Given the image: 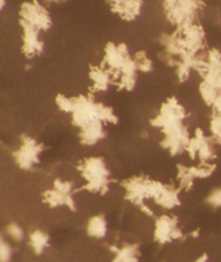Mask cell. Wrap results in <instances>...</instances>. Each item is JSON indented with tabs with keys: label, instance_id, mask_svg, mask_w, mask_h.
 Returning a JSON list of instances; mask_svg holds the SVG:
<instances>
[{
	"label": "cell",
	"instance_id": "cell-2",
	"mask_svg": "<svg viewBox=\"0 0 221 262\" xmlns=\"http://www.w3.org/2000/svg\"><path fill=\"white\" fill-rule=\"evenodd\" d=\"M116 262H136L137 259V252H136V248H124V249L118 250L116 252Z\"/></svg>",
	"mask_w": 221,
	"mask_h": 262
},
{
	"label": "cell",
	"instance_id": "cell-6",
	"mask_svg": "<svg viewBox=\"0 0 221 262\" xmlns=\"http://www.w3.org/2000/svg\"><path fill=\"white\" fill-rule=\"evenodd\" d=\"M9 233H11L12 237L18 238V240H21V238H23V230H21L19 227L12 226L11 228H9Z\"/></svg>",
	"mask_w": 221,
	"mask_h": 262
},
{
	"label": "cell",
	"instance_id": "cell-5",
	"mask_svg": "<svg viewBox=\"0 0 221 262\" xmlns=\"http://www.w3.org/2000/svg\"><path fill=\"white\" fill-rule=\"evenodd\" d=\"M2 262H8L11 258V249L6 243H2Z\"/></svg>",
	"mask_w": 221,
	"mask_h": 262
},
{
	"label": "cell",
	"instance_id": "cell-3",
	"mask_svg": "<svg viewBox=\"0 0 221 262\" xmlns=\"http://www.w3.org/2000/svg\"><path fill=\"white\" fill-rule=\"evenodd\" d=\"M106 226L105 221L102 218H93L90 221V226H89V233L92 236H96V237H102L105 234Z\"/></svg>",
	"mask_w": 221,
	"mask_h": 262
},
{
	"label": "cell",
	"instance_id": "cell-7",
	"mask_svg": "<svg viewBox=\"0 0 221 262\" xmlns=\"http://www.w3.org/2000/svg\"><path fill=\"white\" fill-rule=\"evenodd\" d=\"M204 261H205V256H204L202 259H199V262H204Z\"/></svg>",
	"mask_w": 221,
	"mask_h": 262
},
{
	"label": "cell",
	"instance_id": "cell-1",
	"mask_svg": "<svg viewBox=\"0 0 221 262\" xmlns=\"http://www.w3.org/2000/svg\"><path fill=\"white\" fill-rule=\"evenodd\" d=\"M178 233L175 230V221L174 220H170L167 216L161 218L158 221V228H156V238L159 242H168L173 237H177Z\"/></svg>",
	"mask_w": 221,
	"mask_h": 262
},
{
	"label": "cell",
	"instance_id": "cell-4",
	"mask_svg": "<svg viewBox=\"0 0 221 262\" xmlns=\"http://www.w3.org/2000/svg\"><path fill=\"white\" fill-rule=\"evenodd\" d=\"M31 243L34 246V249L37 253H42V250L45 249V246L47 245V236L43 234L42 231H35L34 234L31 236Z\"/></svg>",
	"mask_w": 221,
	"mask_h": 262
}]
</instances>
